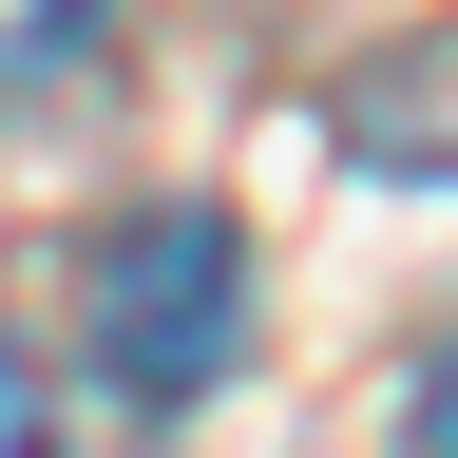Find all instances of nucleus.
<instances>
[{
	"label": "nucleus",
	"instance_id": "obj_1",
	"mask_svg": "<svg viewBox=\"0 0 458 458\" xmlns=\"http://www.w3.org/2000/svg\"><path fill=\"white\" fill-rule=\"evenodd\" d=\"M77 344H96V382L134 401V420L210 401L229 363H249V229H229V210H191V191L114 210L96 249H77Z\"/></svg>",
	"mask_w": 458,
	"mask_h": 458
},
{
	"label": "nucleus",
	"instance_id": "obj_2",
	"mask_svg": "<svg viewBox=\"0 0 458 458\" xmlns=\"http://www.w3.org/2000/svg\"><path fill=\"white\" fill-rule=\"evenodd\" d=\"M344 153L401 172V191H458V20H420L401 57H363V77H344Z\"/></svg>",
	"mask_w": 458,
	"mask_h": 458
},
{
	"label": "nucleus",
	"instance_id": "obj_3",
	"mask_svg": "<svg viewBox=\"0 0 458 458\" xmlns=\"http://www.w3.org/2000/svg\"><path fill=\"white\" fill-rule=\"evenodd\" d=\"M114 57V0H0V114H38V96H77Z\"/></svg>",
	"mask_w": 458,
	"mask_h": 458
},
{
	"label": "nucleus",
	"instance_id": "obj_4",
	"mask_svg": "<svg viewBox=\"0 0 458 458\" xmlns=\"http://www.w3.org/2000/svg\"><path fill=\"white\" fill-rule=\"evenodd\" d=\"M0 458H77V439H57V382L20 363V344H0Z\"/></svg>",
	"mask_w": 458,
	"mask_h": 458
},
{
	"label": "nucleus",
	"instance_id": "obj_5",
	"mask_svg": "<svg viewBox=\"0 0 458 458\" xmlns=\"http://www.w3.org/2000/svg\"><path fill=\"white\" fill-rule=\"evenodd\" d=\"M401 458H458V344L420 363V401H401Z\"/></svg>",
	"mask_w": 458,
	"mask_h": 458
}]
</instances>
